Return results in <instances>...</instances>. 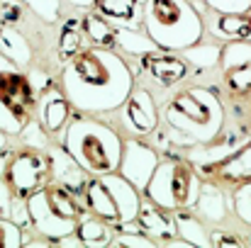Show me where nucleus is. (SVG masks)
Masks as SVG:
<instances>
[{
  "label": "nucleus",
  "mask_w": 251,
  "mask_h": 248,
  "mask_svg": "<svg viewBox=\"0 0 251 248\" xmlns=\"http://www.w3.org/2000/svg\"><path fill=\"white\" fill-rule=\"evenodd\" d=\"M59 88L83 114H112L134 88V71L115 49L83 46L59 73Z\"/></svg>",
  "instance_id": "obj_1"
},
{
  "label": "nucleus",
  "mask_w": 251,
  "mask_h": 248,
  "mask_svg": "<svg viewBox=\"0 0 251 248\" xmlns=\"http://www.w3.org/2000/svg\"><path fill=\"white\" fill-rule=\"evenodd\" d=\"M227 110L210 85H180L161 105V124L173 149H202L225 132Z\"/></svg>",
  "instance_id": "obj_2"
},
{
  "label": "nucleus",
  "mask_w": 251,
  "mask_h": 248,
  "mask_svg": "<svg viewBox=\"0 0 251 248\" xmlns=\"http://www.w3.org/2000/svg\"><path fill=\"white\" fill-rule=\"evenodd\" d=\"M59 144L88 175H105V173H117L125 136L110 124L95 119L93 114L78 112L71 114Z\"/></svg>",
  "instance_id": "obj_3"
},
{
  "label": "nucleus",
  "mask_w": 251,
  "mask_h": 248,
  "mask_svg": "<svg viewBox=\"0 0 251 248\" xmlns=\"http://www.w3.org/2000/svg\"><path fill=\"white\" fill-rule=\"evenodd\" d=\"M25 207H27L29 229L49 244L71 241L85 212V207L74 192L51 180L39 190H34L29 197H25Z\"/></svg>",
  "instance_id": "obj_4"
},
{
  "label": "nucleus",
  "mask_w": 251,
  "mask_h": 248,
  "mask_svg": "<svg viewBox=\"0 0 251 248\" xmlns=\"http://www.w3.org/2000/svg\"><path fill=\"white\" fill-rule=\"evenodd\" d=\"M142 29L161 51H183L205 37V20L190 0H144Z\"/></svg>",
  "instance_id": "obj_5"
},
{
  "label": "nucleus",
  "mask_w": 251,
  "mask_h": 248,
  "mask_svg": "<svg viewBox=\"0 0 251 248\" xmlns=\"http://www.w3.org/2000/svg\"><path fill=\"white\" fill-rule=\"evenodd\" d=\"M144 195L137 190L127 178L120 173H105V175H90L83 190L85 212L95 214L112 229L137 222V214L142 209Z\"/></svg>",
  "instance_id": "obj_6"
},
{
  "label": "nucleus",
  "mask_w": 251,
  "mask_h": 248,
  "mask_svg": "<svg viewBox=\"0 0 251 248\" xmlns=\"http://www.w3.org/2000/svg\"><path fill=\"white\" fill-rule=\"evenodd\" d=\"M200 187H202V178L195 173L193 165L168 156L156 163L142 195L147 202L173 214V212L193 209L200 195Z\"/></svg>",
  "instance_id": "obj_7"
},
{
  "label": "nucleus",
  "mask_w": 251,
  "mask_h": 248,
  "mask_svg": "<svg viewBox=\"0 0 251 248\" xmlns=\"http://www.w3.org/2000/svg\"><path fill=\"white\" fill-rule=\"evenodd\" d=\"M37 105V90L32 78L0 54V129L10 136H17L25 124L32 119Z\"/></svg>",
  "instance_id": "obj_8"
},
{
  "label": "nucleus",
  "mask_w": 251,
  "mask_h": 248,
  "mask_svg": "<svg viewBox=\"0 0 251 248\" xmlns=\"http://www.w3.org/2000/svg\"><path fill=\"white\" fill-rule=\"evenodd\" d=\"M51 180L49 175V158L47 151L32 149V146H20L10 151L7 165L2 170V185L7 187L10 197L25 200L42 185Z\"/></svg>",
  "instance_id": "obj_9"
},
{
  "label": "nucleus",
  "mask_w": 251,
  "mask_h": 248,
  "mask_svg": "<svg viewBox=\"0 0 251 248\" xmlns=\"http://www.w3.org/2000/svg\"><path fill=\"white\" fill-rule=\"evenodd\" d=\"M117 122L127 136H154L161 129V105L156 102V95L144 85H134L127 100L117 107Z\"/></svg>",
  "instance_id": "obj_10"
},
{
  "label": "nucleus",
  "mask_w": 251,
  "mask_h": 248,
  "mask_svg": "<svg viewBox=\"0 0 251 248\" xmlns=\"http://www.w3.org/2000/svg\"><path fill=\"white\" fill-rule=\"evenodd\" d=\"M159 161H161V154L154 144L137 139V136H127L125 146H122V158H120L117 173L122 178H127L137 190H144Z\"/></svg>",
  "instance_id": "obj_11"
},
{
  "label": "nucleus",
  "mask_w": 251,
  "mask_h": 248,
  "mask_svg": "<svg viewBox=\"0 0 251 248\" xmlns=\"http://www.w3.org/2000/svg\"><path fill=\"white\" fill-rule=\"evenodd\" d=\"M71 102L69 97L64 95V90L59 85H49L44 90L37 92V105H34V119L39 122V127L49 134V136H56L61 139L64 134V127L69 124L71 119Z\"/></svg>",
  "instance_id": "obj_12"
},
{
  "label": "nucleus",
  "mask_w": 251,
  "mask_h": 248,
  "mask_svg": "<svg viewBox=\"0 0 251 248\" xmlns=\"http://www.w3.org/2000/svg\"><path fill=\"white\" fill-rule=\"evenodd\" d=\"M139 61H142L139 71L151 83H156V88H176L193 76L190 64L176 51H156Z\"/></svg>",
  "instance_id": "obj_13"
},
{
  "label": "nucleus",
  "mask_w": 251,
  "mask_h": 248,
  "mask_svg": "<svg viewBox=\"0 0 251 248\" xmlns=\"http://www.w3.org/2000/svg\"><path fill=\"white\" fill-rule=\"evenodd\" d=\"M44 151H47V158H49V175H51V182L66 187V190L74 192L76 197H83L85 182H88L90 175L71 158V154H69L61 144H49Z\"/></svg>",
  "instance_id": "obj_14"
},
{
  "label": "nucleus",
  "mask_w": 251,
  "mask_h": 248,
  "mask_svg": "<svg viewBox=\"0 0 251 248\" xmlns=\"http://www.w3.org/2000/svg\"><path fill=\"white\" fill-rule=\"evenodd\" d=\"M137 226L149 234L156 244H178V246H185L180 244L178 239V231H176V222H173V214L151 204V202H142V209L137 214Z\"/></svg>",
  "instance_id": "obj_15"
},
{
  "label": "nucleus",
  "mask_w": 251,
  "mask_h": 248,
  "mask_svg": "<svg viewBox=\"0 0 251 248\" xmlns=\"http://www.w3.org/2000/svg\"><path fill=\"white\" fill-rule=\"evenodd\" d=\"M205 32H210L217 42H251V10L249 12H212L205 22Z\"/></svg>",
  "instance_id": "obj_16"
},
{
  "label": "nucleus",
  "mask_w": 251,
  "mask_h": 248,
  "mask_svg": "<svg viewBox=\"0 0 251 248\" xmlns=\"http://www.w3.org/2000/svg\"><path fill=\"white\" fill-rule=\"evenodd\" d=\"M93 10L115 27L139 29L144 15V0H93Z\"/></svg>",
  "instance_id": "obj_17"
},
{
  "label": "nucleus",
  "mask_w": 251,
  "mask_h": 248,
  "mask_svg": "<svg viewBox=\"0 0 251 248\" xmlns=\"http://www.w3.org/2000/svg\"><path fill=\"white\" fill-rule=\"evenodd\" d=\"M193 209H195V214L207 224H222L227 217H229V204H227V200H225V192L220 190V185H215V182H202V187H200V195H198V200H195V204H193Z\"/></svg>",
  "instance_id": "obj_18"
},
{
  "label": "nucleus",
  "mask_w": 251,
  "mask_h": 248,
  "mask_svg": "<svg viewBox=\"0 0 251 248\" xmlns=\"http://www.w3.org/2000/svg\"><path fill=\"white\" fill-rule=\"evenodd\" d=\"M0 54L7 56L20 68H29V64L34 59V44L15 27L2 24L0 27Z\"/></svg>",
  "instance_id": "obj_19"
},
{
  "label": "nucleus",
  "mask_w": 251,
  "mask_h": 248,
  "mask_svg": "<svg viewBox=\"0 0 251 248\" xmlns=\"http://www.w3.org/2000/svg\"><path fill=\"white\" fill-rule=\"evenodd\" d=\"M115 51H122L125 56H134V59H144L149 54L161 51L156 46V42L139 29H129V27H115Z\"/></svg>",
  "instance_id": "obj_20"
},
{
  "label": "nucleus",
  "mask_w": 251,
  "mask_h": 248,
  "mask_svg": "<svg viewBox=\"0 0 251 248\" xmlns=\"http://www.w3.org/2000/svg\"><path fill=\"white\" fill-rule=\"evenodd\" d=\"M173 222H176V231L180 244L185 246H210V226L193 214V209H183V212H173Z\"/></svg>",
  "instance_id": "obj_21"
},
{
  "label": "nucleus",
  "mask_w": 251,
  "mask_h": 248,
  "mask_svg": "<svg viewBox=\"0 0 251 248\" xmlns=\"http://www.w3.org/2000/svg\"><path fill=\"white\" fill-rule=\"evenodd\" d=\"M215 175L222 182H239L251 178V139L239 146L232 156H227L222 163L215 165Z\"/></svg>",
  "instance_id": "obj_22"
},
{
  "label": "nucleus",
  "mask_w": 251,
  "mask_h": 248,
  "mask_svg": "<svg viewBox=\"0 0 251 248\" xmlns=\"http://www.w3.org/2000/svg\"><path fill=\"white\" fill-rule=\"evenodd\" d=\"M74 239L81 246H110L112 244V226L105 224L102 219H98L95 214L83 212Z\"/></svg>",
  "instance_id": "obj_23"
},
{
  "label": "nucleus",
  "mask_w": 251,
  "mask_h": 248,
  "mask_svg": "<svg viewBox=\"0 0 251 248\" xmlns=\"http://www.w3.org/2000/svg\"><path fill=\"white\" fill-rule=\"evenodd\" d=\"M83 37L90 46H102V49H115V24L100 17L98 12H88L81 20Z\"/></svg>",
  "instance_id": "obj_24"
},
{
  "label": "nucleus",
  "mask_w": 251,
  "mask_h": 248,
  "mask_svg": "<svg viewBox=\"0 0 251 248\" xmlns=\"http://www.w3.org/2000/svg\"><path fill=\"white\" fill-rule=\"evenodd\" d=\"M220 44H205L198 42L188 49H183V59L190 64L193 71H212L220 64Z\"/></svg>",
  "instance_id": "obj_25"
},
{
  "label": "nucleus",
  "mask_w": 251,
  "mask_h": 248,
  "mask_svg": "<svg viewBox=\"0 0 251 248\" xmlns=\"http://www.w3.org/2000/svg\"><path fill=\"white\" fill-rule=\"evenodd\" d=\"M225 90L232 100H249L251 97V64H244L239 68H229L222 73Z\"/></svg>",
  "instance_id": "obj_26"
},
{
  "label": "nucleus",
  "mask_w": 251,
  "mask_h": 248,
  "mask_svg": "<svg viewBox=\"0 0 251 248\" xmlns=\"http://www.w3.org/2000/svg\"><path fill=\"white\" fill-rule=\"evenodd\" d=\"M244 64H251V42H225L220 49L217 68L225 73V71L239 68Z\"/></svg>",
  "instance_id": "obj_27"
},
{
  "label": "nucleus",
  "mask_w": 251,
  "mask_h": 248,
  "mask_svg": "<svg viewBox=\"0 0 251 248\" xmlns=\"http://www.w3.org/2000/svg\"><path fill=\"white\" fill-rule=\"evenodd\" d=\"M83 27H81V22H76V20H69L64 27H61V32H59V56H61V61H69L76 51H81L83 49Z\"/></svg>",
  "instance_id": "obj_28"
},
{
  "label": "nucleus",
  "mask_w": 251,
  "mask_h": 248,
  "mask_svg": "<svg viewBox=\"0 0 251 248\" xmlns=\"http://www.w3.org/2000/svg\"><path fill=\"white\" fill-rule=\"evenodd\" d=\"M229 209L234 212V217H237L242 224L251 226V178L249 180H239V182H234Z\"/></svg>",
  "instance_id": "obj_29"
},
{
  "label": "nucleus",
  "mask_w": 251,
  "mask_h": 248,
  "mask_svg": "<svg viewBox=\"0 0 251 248\" xmlns=\"http://www.w3.org/2000/svg\"><path fill=\"white\" fill-rule=\"evenodd\" d=\"M17 136H20L22 146L42 149V151H44V149H47V146L51 144V136H49V134H47V132H44V129L39 127V122H37L34 117H32V119H29V122L25 124V129H22V132H20Z\"/></svg>",
  "instance_id": "obj_30"
},
{
  "label": "nucleus",
  "mask_w": 251,
  "mask_h": 248,
  "mask_svg": "<svg viewBox=\"0 0 251 248\" xmlns=\"http://www.w3.org/2000/svg\"><path fill=\"white\" fill-rule=\"evenodd\" d=\"M44 24H56L61 17V0H22Z\"/></svg>",
  "instance_id": "obj_31"
},
{
  "label": "nucleus",
  "mask_w": 251,
  "mask_h": 248,
  "mask_svg": "<svg viewBox=\"0 0 251 248\" xmlns=\"http://www.w3.org/2000/svg\"><path fill=\"white\" fill-rule=\"evenodd\" d=\"M25 244V231L17 222L0 217V246H22Z\"/></svg>",
  "instance_id": "obj_32"
},
{
  "label": "nucleus",
  "mask_w": 251,
  "mask_h": 248,
  "mask_svg": "<svg viewBox=\"0 0 251 248\" xmlns=\"http://www.w3.org/2000/svg\"><path fill=\"white\" fill-rule=\"evenodd\" d=\"M212 12H249L251 0H202Z\"/></svg>",
  "instance_id": "obj_33"
},
{
  "label": "nucleus",
  "mask_w": 251,
  "mask_h": 248,
  "mask_svg": "<svg viewBox=\"0 0 251 248\" xmlns=\"http://www.w3.org/2000/svg\"><path fill=\"white\" fill-rule=\"evenodd\" d=\"M210 246H244V236L227 229H210Z\"/></svg>",
  "instance_id": "obj_34"
},
{
  "label": "nucleus",
  "mask_w": 251,
  "mask_h": 248,
  "mask_svg": "<svg viewBox=\"0 0 251 248\" xmlns=\"http://www.w3.org/2000/svg\"><path fill=\"white\" fill-rule=\"evenodd\" d=\"M7 141H10V134H5V132L0 129V151H5V149H7Z\"/></svg>",
  "instance_id": "obj_35"
},
{
  "label": "nucleus",
  "mask_w": 251,
  "mask_h": 248,
  "mask_svg": "<svg viewBox=\"0 0 251 248\" xmlns=\"http://www.w3.org/2000/svg\"><path fill=\"white\" fill-rule=\"evenodd\" d=\"M69 2L76 7H93V0H69Z\"/></svg>",
  "instance_id": "obj_36"
},
{
  "label": "nucleus",
  "mask_w": 251,
  "mask_h": 248,
  "mask_svg": "<svg viewBox=\"0 0 251 248\" xmlns=\"http://www.w3.org/2000/svg\"><path fill=\"white\" fill-rule=\"evenodd\" d=\"M5 197H10V192H7V187L0 182V200H5Z\"/></svg>",
  "instance_id": "obj_37"
},
{
  "label": "nucleus",
  "mask_w": 251,
  "mask_h": 248,
  "mask_svg": "<svg viewBox=\"0 0 251 248\" xmlns=\"http://www.w3.org/2000/svg\"><path fill=\"white\" fill-rule=\"evenodd\" d=\"M244 244H249V246H251V231L247 234V236H244Z\"/></svg>",
  "instance_id": "obj_38"
},
{
  "label": "nucleus",
  "mask_w": 251,
  "mask_h": 248,
  "mask_svg": "<svg viewBox=\"0 0 251 248\" xmlns=\"http://www.w3.org/2000/svg\"><path fill=\"white\" fill-rule=\"evenodd\" d=\"M2 24H5V22H2V20H0V27H2Z\"/></svg>",
  "instance_id": "obj_39"
}]
</instances>
